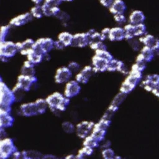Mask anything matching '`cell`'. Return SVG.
Returning a JSON list of instances; mask_svg holds the SVG:
<instances>
[{
  "instance_id": "9c48e42d",
  "label": "cell",
  "mask_w": 159,
  "mask_h": 159,
  "mask_svg": "<svg viewBox=\"0 0 159 159\" xmlns=\"http://www.w3.org/2000/svg\"><path fill=\"white\" fill-rule=\"evenodd\" d=\"M37 81V78L35 76H30L20 74L17 78V82L16 84L22 88L25 92L29 91L34 84Z\"/></svg>"
},
{
  "instance_id": "e575fe53",
  "label": "cell",
  "mask_w": 159,
  "mask_h": 159,
  "mask_svg": "<svg viewBox=\"0 0 159 159\" xmlns=\"http://www.w3.org/2000/svg\"><path fill=\"white\" fill-rule=\"evenodd\" d=\"M118 109H119V107H117L112 105H110L109 107L107 108V109L105 111V112L102 117L104 119L111 120L112 117L114 116V115L116 112V111L118 110Z\"/></svg>"
},
{
  "instance_id": "f5cc1de1",
  "label": "cell",
  "mask_w": 159,
  "mask_h": 159,
  "mask_svg": "<svg viewBox=\"0 0 159 159\" xmlns=\"http://www.w3.org/2000/svg\"><path fill=\"white\" fill-rule=\"evenodd\" d=\"M110 146H111V142L108 140H106L105 139L104 140H102V141H101L99 142V147L101 148H102V150L104 148H109V147H110Z\"/></svg>"
},
{
  "instance_id": "d590c367",
  "label": "cell",
  "mask_w": 159,
  "mask_h": 159,
  "mask_svg": "<svg viewBox=\"0 0 159 159\" xmlns=\"http://www.w3.org/2000/svg\"><path fill=\"white\" fill-rule=\"evenodd\" d=\"M61 127L63 130L67 134H72L76 131V127L72 122L70 121L63 122L62 123Z\"/></svg>"
},
{
  "instance_id": "74e56055",
  "label": "cell",
  "mask_w": 159,
  "mask_h": 159,
  "mask_svg": "<svg viewBox=\"0 0 159 159\" xmlns=\"http://www.w3.org/2000/svg\"><path fill=\"white\" fill-rule=\"evenodd\" d=\"M111 120L106 119H104L102 117L98 122H97L96 124H94V127L102 129V130H107V129L111 125Z\"/></svg>"
},
{
  "instance_id": "5b68a950",
  "label": "cell",
  "mask_w": 159,
  "mask_h": 159,
  "mask_svg": "<svg viewBox=\"0 0 159 159\" xmlns=\"http://www.w3.org/2000/svg\"><path fill=\"white\" fill-rule=\"evenodd\" d=\"M54 48V40L51 38H40L35 41L34 50L42 55L49 53Z\"/></svg>"
},
{
  "instance_id": "52a82bcc",
  "label": "cell",
  "mask_w": 159,
  "mask_h": 159,
  "mask_svg": "<svg viewBox=\"0 0 159 159\" xmlns=\"http://www.w3.org/2000/svg\"><path fill=\"white\" fill-rule=\"evenodd\" d=\"M141 86L146 91L152 92L153 89L159 86V75H148L142 81Z\"/></svg>"
},
{
  "instance_id": "c3c4849f",
  "label": "cell",
  "mask_w": 159,
  "mask_h": 159,
  "mask_svg": "<svg viewBox=\"0 0 159 159\" xmlns=\"http://www.w3.org/2000/svg\"><path fill=\"white\" fill-rule=\"evenodd\" d=\"M68 68L70 70V71L73 73H78L80 70V65L75 61H71L68 65Z\"/></svg>"
},
{
  "instance_id": "44dd1931",
  "label": "cell",
  "mask_w": 159,
  "mask_h": 159,
  "mask_svg": "<svg viewBox=\"0 0 159 159\" xmlns=\"http://www.w3.org/2000/svg\"><path fill=\"white\" fill-rule=\"evenodd\" d=\"M14 122V117L9 113H0V128L6 129L11 127Z\"/></svg>"
},
{
  "instance_id": "1f68e13d",
  "label": "cell",
  "mask_w": 159,
  "mask_h": 159,
  "mask_svg": "<svg viewBox=\"0 0 159 159\" xmlns=\"http://www.w3.org/2000/svg\"><path fill=\"white\" fill-rule=\"evenodd\" d=\"M30 12L32 15L33 17L36 19H40L43 16H44L42 4H35L31 8Z\"/></svg>"
},
{
  "instance_id": "8992f818",
  "label": "cell",
  "mask_w": 159,
  "mask_h": 159,
  "mask_svg": "<svg viewBox=\"0 0 159 159\" xmlns=\"http://www.w3.org/2000/svg\"><path fill=\"white\" fill-rule=\"evenodd\" d=\"M94 123L92 121H82L76 126V135L81 139H85L89 135L94 126Z\"/></svg>"
},
{
  "instance_id": "7a4b0ae2",
  "label": "cell",
  "mask_w": 159,
  "mask_h": 159,
  "mask_svg": "<svg viewBox=\"0 0 159 159\" xmlns=\"http://www.w3.org/2000/svg\"><path fill=\"white\" fill-rule=\"evenodd\" d=\"M48 107L52 111L58 110L60 112L65 111L70 104V98H66L60 93L55 92L49 95L46 99Z\"/></svg>"
},
{
  "instance_id": "83f0119b",
  "label": "cell",
  "mask_w": 159,
  "mask_h": 159,
  "mask_svg": "<svg viewBox=\"0 0 159 159\" xmlns=\"http://www.w3.org/2000/svg\"><path fill=\"white\" fill-rule=\"evenodd\" d=\"M125 32V39L127 40H130L135 37V25H133L130 23L126 24L124 27Z\"/></svg>"
},
{
  "instance_id": "4dcf8cb0",
  "label": "cell",
  "mask_w": 159,
  "mask_h": 159,
  "mask_svg": "<svg viewBox=\"0 0 159 159\" xmlns=\"http://www.w3.org/2000/svg\"><path fill=\"white\" fill-rule=\"evenodd\" d=\"M127 94H125L122 92H119L116 95V96L114 98L113 100L112 101L111 105H112L114 106H116L117 107H119L120 104L124 101L127 97Z\"/></svg>"
},
{
  "instance_id": "277c9868",
  "label": "cell",
  "mask_w": 159,
  "mask_h": 159,
  "mask_svg": "<svg viewBox=\"0 0 159 159\" xmlns=\"http://www.w3.org/2000/svg\"><path fill=\"white\" fill-rule=\"evenodd\" d=\"M17 150L14 141L10 138H4L0 140V157L2 159H7L12 157Z\"/></svg>"
},
{
  "instance_id": "9a60e30c",
  "label": "cell",
  "mask_w": 159,
  "mask_h": 159,
  "mask_svg": "<svg viewBox=\"0 0 159 159\" xmlns=\"http://www.w3.org/2000/svg\"><path fill=\"white\" fill-rule=\"evenodd\" d=\"M89 43L88 36L86 33H77L73 35V40L71 42V46L83 48Z\"/></svg>"
},
{
  "instance_id": "8fae6325",
  "label": "cell",
  "mask_w": 159,
  "mask_h": 159,
  "mask_svg": "<svg viewBox=\"0 0 159 159\" xmlns=\"http://www.w3.org/2000/svg\"><path fill=\"white\" fill-rule=\"evenodd\" d=\"M81 91V86L80 83L76 80H70L66 83L64 95L68 98H73L77 96Z\"/></svg>"
},
{
  "instance_id": "30bf717a",
  "label": "cell",
  "mask_w": 159,
  "mask_h": 159,
  "mask_svg": "<svg viewBox=\"0 0 159 159\" xmlns=\"http://www.w3.org/2000/svg\"><path fill=\"white\" fill-rule=\"evenodd\" d=\"M72 74V72L68 68V66L60 67L56 71L55 75V82L58 84L67 83L70 81Z\"/></svg>"
},
{
  "instance_id": "7c38bea8",
  "label": "cell",
  "mask_w": 159,
  "mask_h": 159,
  "mask_svg": "<svg viewBox=\"0 0 159 159\" xmlns=\"http://www.w3.org/2000/svg\"><path fill=\"white\" fill-rule=\"evenodd\" d=\"M140 42L145 46H147L152 48L155 53L159 50V39L156 38L152 34H145L139 37Z\"/></svg>"
},
{
  "instance_id": "e0dca14e",
  "label": "cell",
  "mask_w": 159,
  "mask_h": 159,
  "mask_svg": "<svg viewBox=\"0 0 159 159\" xmlns=\"http://www.w3.org/2000/svg\"><path fill=\"white\" fill-rule=\"evenodd\" d=\"M35 41L32 39H28L22 42H17L16 45L18 51L22 55H27L33 49Z\"/></svg>"
},
{
  "instance_id": "9f6ffc18",
  "label": "cell",
  "mask_w": 159,
  "mask_h": 159,
  "mask_svg": "<svg viewBox=\"0 0 159 159\" xmlns=\"http://www.w3.org/2000/svg\"><path fill=\"white\" fill-rule=\"evenodd\" d=\"M12 157L14 158H22V152H19L17 150H16L12 155Z\"/></svg>"
},
{
  "instance_id": "ac0fdd59",
  "label": "cell",
  "mask_w": 159,
  "mask_h": 159,
  "mask_svg": "<svg viewBox=\"0 0 159 159\" xmlns=\"http://www.w3.org/2000/svg\"><path fill=\"white\" fill-rule=\"evenodd\" d=\"M126 9L127 6L123 0H114L112 5L109 7L110 12L113 15L124 14Z\"/></svg>"
},
{
  "instance_id": "60d3db41",
  "label": "cell",
  "mask_w": 159,
  "mask_h": 159,
  "mask_svg": "<svg viewBox=\"0 0 159 159\" xmlns=\"http://www.w3.org/2000/svg\"><path fill=\"white\" fill-rule=\"evenodd\" d=\"M95 55H98L99 57H101L102 58H106L108 61L111 60L113 58V56L111 55V53L108 52L107 50H98L95 51Z\"/></svg>"
},
{
  "instance_id": "d6a6232c",
  "label": "cell",
  "mask_w": 159,
  "mask_h": 159,
  "mask_svg": "<svg viewBox=\"0 0 159 159\" xmlns=\"http://www.w3.org/2000/svg\"><path fill=\"white\" fill-rule=\"evenodd\" d=\"M106 131L107 130H102V129L94 127L91 135H93L95 139H96L100 142L101 141H102L105 139Z\"/></svg>"
},
{
  "instance_id": "836d02e7",
  "label": "cell",
  "mask_w": 159,
  "mask_h": 159,
  "mask_svg": "<svg viewBox=\"0 0 159 159\" xmlns=\"http://www.w3.org/2000/svg\"><path fill=\"white\" fill-rule=\"evenodd\" d=\"M147 34V27L144 23L135 25V37H142Z\"/></svg>"
},
{
  "instance_id": "db71d44e",
  "label": "cell",
  "mask_w": 159,
  "mask_h": 159,
  "mask_svg": "<svg viewBox=\"0 0 159 159\" xmlns=\"http://www.w3.org/2000/svg\"><path fill=\"white\" fill-rule=\"evenodd\" d=\"M66 46L64 45L63 42L58 39V40L54 41V48L57 50H63Z\"/></svg>"
},
{
  "instance_id": "bcb514c9",
  "label": "cell",
  "mask_w": 159,
  "mask_h": 159,
  "mask_svg": "<svg viewBox=\"0 0 159 159\" xmlns=\"http://www.w3.org/2000/svg\"><path fill=\"white\" fill-rule=\"evenodd\" d=\"M146 62L144 61H135V63L132 66L131 69L137 70L143 72L147 67Z\"/></svg>"
},
{
  "instance_id": "f35d334b",
  "label": "cell",
  "mask_w": 159,
  "mask_h": 159,
  "mask_svg": "<svg viewBox=\"0 0 159 159\" xmlns=\"http://www.w3.org/2000/svg\"><path fill=\"white\" fill-rule=\"evenodd\" d=\"M121 62V60H117L115 58H112L108 63L107 70L109 71H117L119 66Z\"/></svg>"
},
{
  "instance_id": "3957f363",
  "label": "cell",
  "mask_w": 159,
  "mask_h": 159,
  "mask_svg": "<svg viewBox=\"0 0 159 159\" xmlns=\"http://www.w3.org/2000/svg\"><path fill=\"white\" fill-rule=\"evenodd\" d=\"M18 52L16 43L11 41L0 42V58L2 61H7Z\"/></svg>"
},
{
  "instance_id": "7bdbcfd3",
  "label": "cell",
  "mask_w": 159,
  "mask_h": 159,
  "mask_svg": "<svg viewBox=\"0 0 159 159\" xmlns=\"http://www.w3.org/2000/svg\"><path fill=\"white\" fill-rule=\"evenodd\" d=\"M9 30L10 26L9 25L1 26L0 30V42L6 40V39L9 32Z\"/></svg>"
},
{
  "instance_id": "7402d4cb",
  "label": "cell",
  "mask_w": 159,
  "mask_h": 159,
  "mask_svg": "<svg viewBox=\"0 0 159 159\" xmlns=\"http://www.w3.org/2000/svg\"><path fill=\"white\" fill-rule=\"evenodd\" d=\"M35 65L30 62L29 60H26L24 61V65L22 66L20 74L30 76H35Z\"/></svg>"
},
{
  "instance_id": "f546056e",
  "label": "cell",
  "mask_w": 159,
  "mask_h": 159,
  "mask_svg": "<svg viewBox=\"0 0 159 159\" xmlns=\"http://www.w3.org/2000/svg\"><path fill=\"white\" fill-rule=\"evenodd\" d=\"M35 104H36V106L37 108L39 114H43L46 111L47 107H48V105L47 104L46 99H44L42 98L37 99L35 101Z\"/></svg>"
},
{
  "instance_id": "680465c9",
  "label": "cell",
  "mask_w": 159,
  "mask_h": 159,
  "mask_svg": "<svg viewBox=\"0 0 159 159\" xmlns=\"http://www.w3.org/2000/svg\"><path fill=\"white\" fill-rule=\"evenodd\" d=\"M56 158V157L54 156V155H43V157H42V158Z\"/></svg>"
},
{
  "instance_id": "d4e9b609",
  "label": "cell",
  "mask_w": 159,
  "mask_h": 159,
  "mask_svg": "<svg viewBox=\"0 0 159 159\" xmlns=\"http://www.w3.org/2000/svg\"><path fill=\"white\" fill-rule=\"evenodd\" d=\"M73 37V35H72L70 32H62L58 35V39L63 42L66 47H68L71 45Z\"/></svg>"
},
{
  "instance_id": "11a10c76",
  "label": "cell",
  "mask_w": 159,
  "mask_h": 159,
  "mask_svg": "<svg viewBox=\"0 0 159 159\" xmlns=\"http://www.w3.org/2000/svg\"><path fill=\"white\" fill-rule=\"evenodd\" d=\"M99 2L106 7H109L113 3L114 0H99Z\"/></svg>"
},
{
  "instance_id": "4316f807",
  "label": "cell",
  "mask_w": 159,
  "mask_h": 159,
  "mask_svg": "<svg viewBox=\"0 0 159 159\" xmlns=\"http://www.w3.org/2000/svg\"><path fill=\"white\" fill-rule=\"evenodd\" d=\"M94 148L87 147V146H83V148H81L78 152V154L76 155V157L78 159H83L89 156H91L94 150Z\"/></svg>"
},
{
  "instance_id": "2e32d148",
  "label": "cell",
  "mask_w": 159,
  "mask_h": 159,
  "mask_svg": "<svg viewBox=\"0 0 159 159\" xmlns=\"http://www.w3.org/2000/svg\"><path fill=\"white\" fill-rule=\"evenodd\" d=\"M109 61L104 58L94 54L92 58V65L94 69L98 72H103L107 70L108 63Z\"/></svg>"
},
{
  "instance_id": "f1b7e54d",
  "label": "cell",
  "mask_w": 159,
  "mask_h": 159,
  "mask_svg": "<svg viewBox=\"0 0 159 159\" xmlns=\"http://www.w3.org/2000/svg\"><path fill=\"white\" fill-rule=\"evenodd\" d=\"M99 145V142L91 134L87 136L85 139H84L83 146H87V147L94 148L98 147Z\"/></svg>"
},
{
  "instance_id": "6125c7cd",
  "label": "cell",
  "mask_w": 159,
  "mask_h": 159,
  "mask_svg": "<svg viewBox=\"0 0 159 159\" xmlns=\"http://www.w3.org/2000/svg\"><path fill=\"white\" fill-rule=\"evenodd\" d=\"M50 57L48 55V53H46L43 55V60H50Z\"/></svg>"
},
{
  "instance_id": "be15d7a7",
  "label": "cell",
  "mask_w": 159,
  "mask_h": 159,
  "mask_svg": "<svg viewBox=\"0 0 159 159\" xmlns=\"http://www.w3.org/2000/svg\"><path fill=\"white\" fill-rule=\"evenodd\" d=\"M73 1V0H63V1H65V2H71Z\"/></svg>"
},
{
  "instance_id": "ffe728a7",
  "label": "cell",
  "mask_w": 159,
  "mask_h": 159,
  "mask_svg": "<svg viewBox=\"0 0 159 159\" xmlns=\"http://www.w3.org/2000/svg\"><path fill=\"white\" fill-rule=\"evenodd\" d=\"M145 20V16L142 11L135 10L133 11L129 17V23L133 25H137L143 23Z\"/></svg>"
},
{
  "instance_id": "f6af8a7d",
  "label": "cell",
  "mask_w": 159,
  "mask_h": 159,
  "mask_svg": "<svg viewBox=\"0 0 159 159\" xmlns=\"http://www.w3.org/2000/svg\"><path fill=\"white\" fill-rule=\"evenodd\" d=\"M127 41L129 42V44L131 47V48L134 51H138L140 49V43H142L140 42L139 39L137 40V39H135V37H134L133 39L128 40Z\"/></svg>"
},
{
  "instance_id": "cb8c5ba5",
  "label": "cell",
  "mask_w": 159,
  "mask_h": 159,
  "mask_svg": "<svg viewBox=\"0 0 159 159\" xmlns=\"http://www.w3.org/2000/svg\"><path fill=\"white\" fill-rule=\"evenodd\" d=\"M27 60L34 65L39 64L43 60V55L35 52L34 49L27 55Z\"/></svg>"
},
{
  "instance_id": "94428289",
  "label": "cell",
  "mask_w": 159,
  "mask_h": 159,
  "mask_svg": "<svg viewBox=\"0 0 159 159\" xmlns=\"http://www.w3.org/2000/svg\"><path fill=\"white\" fill-rule=\"evenodd\" d=\"M65 158H67V159H74V158H77L76 155H73V154L69 155L66 156Z\"/></svg>"
},
{
  "instance_id": "5bb4252c",
  "label": "cell",
  "mask_w": 159,
  "mask_h": 159,
  "mask_svg": "<svg viewBox=\"0 0 159 159\" xmlns=\"http://www.w3.org/2000/svg\"><path fill=\"white\" fill-rule=\"evenodd\" d=\"M19 111L20 114L26 117H30L39 114L35 102L22 104L20 106Z\"/></svg>"
},
{
  "instance_id": "91938a15",
  "label": "cell",
  "mask_w": 159,
  "mask_h": 159,
  "mask_svg": "<svg viewBox=\"0 0 159 159\" xmlns=\"http://www.w3.org/2000/svg\"><path fill=\"white\" fill-rule=\"evenodd\" d=\"M35 4H41V3L43 1V0H31Z\"/></svg>"
},
{
  "instance_id": "ab89813d",
  "label": "cell",
  "mask_w": 159,
  "mask_h": 159,
  "mask_svg": "<svg viewBox=\"0 0 159 159\" xmlns=\"http://www.w3.org/2000/svg\"><path fill=\"white\" fill-rule=\"evenodd\" d=\"M102 156L105 159H114L116 155L114 150L110 147L102 150Z\"/></svg>"
},
{
  "instance_id": "681fc988",
  "label": "cell",
  "mask_w": 159,
  "mask_h": 159,
  "mask_svg": "<svg viewBox=\"0 0 159 159\" xmlns=\"http://www.w3.org/2000/svg\"><path fill=\"white\" fill-rule=\"evenodd\" d=\"M114 19L119 24H124L126 22V17L124 14H117L114 15Z\"/></svg>"
},
{
  "instance_id": "8d00e7d4",
  "label": "cell",
  "mask_w": 159,
  "mask_h": 159,
  "mask_svg": "<svg viewBox=\"0 0 159 159\" xmlns=\"http://www.w3.org/2000/svg\"><path fill=\"white\" fill-rule=\"evenodd\" d=\"M13 93L16 98V101H19L22 100V99L24 97V93L25 92L22 88H21L17 84H16V86L12 89Z\"/></svg>"
},
{
  "instance_id": "484cf974",
  "label": "cell",
  "mask_w": 159,
  "mask_h": 159,
  "mask_svg": "<svg viewBox=\"0 0 159 159\" xmlns=\"http://www.w3.org/2000/svg\"><path fill=\"white\" fill-rule=\"evenodd\" d=\"M22 157L23 159H35L42 158V154L37 151L28 150L22 152Z\"/></svg>"
},
{
  "instance_id": "816d5d0a",
  "label": "cell",
  "mask_w": 159,
  "mask_h": 159,
  "mask_svg": "<svg viewBox=\"0 0 159 159\" xmlns=\"http://www.w3.org/2000/svg\"><path fill=\"white\" fill-rule=\"evenodd\" d=\"M110 30L111 28H108V27H106L104 29H103L101 33V38L102 41H104V40H106V39H109V32H110Z\"/></svg>"
},
{
  "instance_id": "f907efd6",
  "label": "cell",
  "mask_w": 159,
  "mask_h": 159,
  "mask_svg": "<svg viewBox=\"0 0 159 159\" xmlns=\"http://www.w3.org/2000/svg\"><path fill=\"white\" fill-rule=\"evenodd\" d=\"M117 71L123 75H128L130 71L128 70L127 66H125V65L124 64V63L122 61H121V62L119 66V68L117 69Z\"/></svg>"
},
{
  "instance_id": "6f0895ef",
  "label": "cell",
  "mask_w": 159,
  "mask_h": 159,
  "mask_svg": "<svg viewBox=\"0 0 159 159\" xmlns=\"http://www.w3.org/2000/svg\"><path fill=\"white\" fill-rule=\"evenodd\" d=\"M152 93L157 97H158L159 98V86L153 89L152 91Z\"/></svg>"
},
{
  "instance_id": "ee69618b",
  "label": "cell",
  "mask_w": 159,
  "mask_h": 159,
  "mask_svg": "<svg viewBox=\"0 0 159 159\" xmlns=\"http://www.w3.org/2000/svg\"><path fill=\"white\" fill-rule=\"evenodd\" d=\"M90 48L96 51L98 50H106V45L103 43V41H99L94 43H91L89 45Z\"/></svg>"
},
{
  "instance_id": "d6986e66",
  "label": "cell",
  "mask_w": 159,
  "mask_h": 159,
  "mask_svg": "<svg viewBox=\"0 0 159 159\" xmlns=\"http://www.w3.org/2000/svg\"><path fill=\"white\" fill-rule=\"evenodd\" d=\"M109 39L111 41H120L125 39V32L124 27H115L111 28Z\"/></svg>"
},
{
  "instance_id": "ba28073f",
  "label": "cell",
  "mask_w": 159,
  "mask_h": 159,
  "mask_svg": "<svg viewBox=\"0 0 159 159\" xmlns=\"http://www.w3.org/2000/svg\"><path fill=\"white\" fill-rule=\"evenodd\" d=\"M97 71L91 66H86L80 71L75 76V80L81 84H86L88 82L92 75Z\"/></svg>"
},
{
  "instance_id": "6da1fadb",
  "label": "cell",
  "mask_w": 159,
  "mask_h": 159,
  "mask_svg": "<svg viewBox=\"0 0 159 159\" xmlns=\"http://www.w3.org/2000/svg\"><path fill=\"white\" fill-rule=\"evenodd\" d=\"M16 101L12 89H11L2 80L0 83V113L11 112V106Z\"/></svg>"
},
{
  "instance_id": "b9f144b4",
  "label": "cell",
  "mask_w": 159,
  "mask_h": 159,
  "mask_svg": "<svg viewBox=\"0 0 159 159\" xmlns=\"http://www.w3.org/2000/svg\"><path fill=\"white\" fill-rule=\"evenodd\" d=\"M134 89L135 88L134 86L124 81L120 87V91L128 94L129 93L132 92Z\"/></svg>"
},
{
  "instance_id": "7dc6e473",
  "label": "cell",
  "mask_w": 159,
  "mask_h": 159,
  "mask_svg": "<svg viewBox=\"0 0 159 159\" xmlns=\"http://www.w3.org/2000/svg\"><path fill=\"white\" fill-rule=\"evenodd\" d=\"M62 2H63V0H44L43 4L50 7H53L55 6H59Z\"/></svg>"
},
{
  "instance_id": "4fadbf2b",
  "label": "cell",
  "mask_w": 159,
  "mask_h": 159,
  "mask_svg": "<svg viewBox=\"0 0 159 159\" xmlns=\"http://www.w3.org/2000/svg\"><path fill=\"white\" fill-rule=\"evenodd\" d=\"M33 19V16L30 12H25L18 15L13 17L9 22L10 25L19 27L26 24L29 22L31 21Z\"/></svg>"
},
{
  "instance_id": "603a6c76",
  "label": "cell",
  "mask_w": 159,
  "mask_h": 159,
  "mask_svg": "<svg viewBox=\"0 0 159 159\" xmlns=\"http://www.w3.org/2000/svg\"><path fill=\"white\" fill-rule=\"evenodd\" d=\"M155 52L154 50L151 48L147 46H143L141 49H140V54L142 57L143 59L147 62H150L155 57Z\"/></svg>"
}]
</instances>
